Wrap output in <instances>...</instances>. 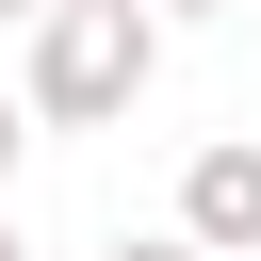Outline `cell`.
Returning <instances> with one entry per match:
<instances>
[{
    "label": "cell",
    "instance_id": "cell-3",
    "mask_svg": "<svg viewBox=\"0 0 261 261\" xmlns=\"http://www.w3.org/2000/svg\"><path fill=\"white\" fill-rule=\"evenodd\" d=\"M147 261H163V245H147Z\"/></svg>",
    "mask_w": 261,
    "mask_h": 261
},
{
    "label": "cell",
    "instance_id": "cell-1",
    "mask_svg": "<svg viewBox=\"0 0 261 261\" xmlns=\"http://www.w3.org/2000/svg\"><path fill=\"white\" fill-rule=\"evenodd\" d=\"M130 65H147V33H130V16H82V33L49 49V98H114Z\"/></svg>",
    "mask_w": 261,
    "mask_h": 261
},
{
    "label": "cell",
    "instance_id": "cell-2",
    "mask_svg": "<svg viewBox=\"0 0 261 261\" xmlns=\"http://www.w3.org/2000/svg\"><path fill=\"white\" fill-rule=\"evenodd\" d=\"M196 228H261V163H245V147L196 163Z\"/></svg>",
    "mask_w": 261,
    "mask_h": 261
}]
</instances>
